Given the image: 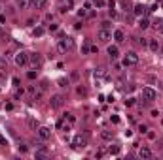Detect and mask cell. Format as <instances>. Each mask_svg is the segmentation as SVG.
Listing matches in <instances>:
<instances>
[{
  "instance_id": "16",
  "label": "cell",
  "mask_w": 163,
  "mask_h": 160,
  "mask_svg": "<svg viewBox=\"0 0 163 160\" xmlns=\"http://www.w3.org/2000/svg\"><path fill=\"white\" fill-rule=\"evenodd\" d=\"M32 6L34 10H44L47 6V0H32Z\"/></svg>"
},
{
  "instance_id": "2",
  "label": "cell",
  "mask_w": 163,
  "mask_h": 160,
  "mask_svg": "<svg viewBox=\"0 0 163 160\" xmlns=\"http://www.w3.org/2000/svg\"><path fill=\"white\" fill-rule=\"evenodd\" d=\"M156 96H157V93L152 89V87H144V89L140 90V98L144 100V102H154Z\"/></svg>"
},
{
  "instance_id": "30",
  "label": "cell",
  "mask_w": 163,
  "mask_h": 160,
  "mask_svg": "<svg viewBox=\"0 0 163 160\" xmlns=\"http://www.w3.org/2000/svg\"><path fill=\"white\" fill-rule=\"evenodd\" d=\"M78 94H82V96H85L87 94V90L83 89V87H78Z\"/></svg>"
},
{
  "instance_id": "40",
  "label": "cell",
  "mask_w": 163,
  "mask_h": 160,
  "mask_svg": "<svg viewBox=\"0 0 163 160\" xmlns=\"http://www.w3.org/2000/svg\"><path fill=\"white\" fill-rule=\"evenodd\" d=\"M63 2H66L68 6H72V0H63Z\"/></svg>"
},
{
  "instance_id": "1",
  "label": "cell",
  "mask_w": 163,
  "mask_h": 160,
  "mask_svg": "<svg viewBox=\"0 0 163 160\" xmlns=\"http://www.w3.org/2000/svg\"><path fill=\"white\" fill-rule=\"evenodd\" d=\"M74 47H76V43H74L72 38H63V40H59V43H57L59 53H68V51L74 49Z\"/></svg>"
},
{
  "instance_id": "7",
  "label": "cell",
  "mask_w": 163,
  "mask_h": 160,
  "mask_svg": "<svg viewBox=\"0 0 163 160\" xmlns=\"http://www.w3.org/2000/svg\"><path fill=\"white\" fill-rule=\"evenodd\" d=\"M97 40L99 42H102V43H108L110 40H112V32L110 30H104V29H101L97 32Z\"/></svg>"
},
{
  "instance_id": "37",
  "label": "cell",
  "mask_w": 163,
  "mask_h": 160,
  "mask_svg": "<svg viewBox=\"0 0 163 160\" xmlns=\"http://www.w3.org/2000/svg\"><path fill=\"white\" fill-rule=\"evenodd\" d=\"M19 153H27V145H19Z\"/></svg>"
},
{
  "instance_id": "3",
  "label": "cell",
  "mask_w": 163,
  "mask_h": 160,
  "mask_svg": "<svg viewBox=\"0 0 163 160\" xmlns=\"http://www.w3.org/2000/svg\"><path fill=\"white\" fill-rule=\"evenodd\" d=\"M135 64H138V55L135 51H127L123 57V66H135Z\"/></svg>"
},
{
  "instance_id": "18",
  "label": "cell",
  "mask_w": 163,
  "mask_h": 160,
  "mask_svg": "<svg viewBox=\"0 0 163 160\" xmlns=\"http://www.w3.org/2000/svg\"><path fill=\"white\" fill-rule=\"evenodd\" d=\"M133 11H135V15H138V17H142V15H144V11H146V8L142 6V4H137Z\"/></svg>"
},
{
  "instance_id": "41",
  "label": "cell",
  "mask_w": 163,
  "mask_h": 160,
  "mask_svg": "<svg viewBox=\"0 0 163 160\" xmlns=\"http://www.w3.org/2000/svg\"><path fill=\"white\" fill-rule=\"evenodd\" d=\"M0 143H6V139H4V138H2V136H0Z\"/></svg>"
},
{
  "instance_id": "14",
  "label": "cell",
  "mask_w": 163,
  "mask_h": 160,
  "mask_svg": "<svg viewBox=\"0 0 163 160\" xmlns=\"http://www.w3.org/2000/svg\"><path fill=\"white\" fill-rule=\"evenodd\" d=\"M101 138L104 139V141H112V139H114V132L112 130H102L101 132Z\"/></svg>"
},
{
  "instance_id": "23",
  "label": "cell",
  "mask_w": 163,
  "mask_h": 160,
  "mask_svg": "<svg viewBox=\"0 0 163 160\" xmlns=\"http://www.w3.org/2000/svg\"><path fill=\"white\" fill-rule=\"evenodd\" d=\"M47 87H49V81H47V79H42V81H40V87H38V89H40L42 93H46Z\"/></svg>"
},
{
  "instance_id": "24",
  "label": "cell",
  "mask_w": 163,
  "mask_h": 160,
  "mask_svg": "<svg viewBox=\"0 0 163 160\" xmlns=\"http://www.w3.org/2000/svg\"><path fill=\"white\" fill-rule=\"evenodd\" d=\"M57 85L59 87H61V89H68V79H59V81H57Z\"/></svg>"
},
{
  "instance_id": "28",
  "label": "cell",
  "mask_w": 163,
  "mask_h": 160,
  "mask_svg": "<svg viewBox=\"0 0 163 160\" xmlns=\"http://www.w3.org/2000/svg\"><path fill=\"white\" fill-rule=\"evenodd\" d=\"M29 6V0H19V8H27Z\"/></svg>"
},
{
  "instance_id": "20",
  "label": "cell",
  "mask_w": 163,
  "mask_h": 160,
  "mask_svg": "<svg viewBox=\"0 0 163 160\" xmlns=\"http://www.w3.org/2000/svg\"><path fill=\"white\" fill-rule=\"evenodd\" d=\"M27 125H29V128H32V130H38V121H34L32 117L27 119Z\"/></svg>"
},
{
  "instance_id": "35",
  "label": "cell",
  "mask_w": 163,
  "mask_h": 160,
  "mask_svg": "<svg viewBox=\"0 0 163 160\" xmlns=\"http://www.w3.org/2000/svg\"><path fill=\"white\" fill-rule=\"evenodd\" d=\"M57 29H59V26L55 25V23H53V25H49V32H55V30H57Z\"/></svg>"
},
{
  "instance_id": "15",
  "label": "cell",
  "mask_w": 163,
  "mask_h": 160,
  "mask_svg": "<svg viewBox=\"0 0 163 160\" xmlns=\"http://www.w3.org/2000/svg\"><path fill=\"white\" fill-rule=\"evenodd\" d=\"M47 157H49L47 149H44V147H36V158H47Z\"/></svg>"
},
{
  "instance_id": "12",
  "label": "cell",
  "mask_w": 163,
  "mask_h": 160,
  "mask_svg": "<svg viewBox=\"0 0 163 160\" xmlns=\"http://www.w3.org/2000/svg\"><path fill=\"white\" fill-rule=\"evenodd\" d=\"M114 40H116L118 43L125 42V32H123V30H120V29H118V30H114Z\"/></svg>"
},
{
  "instance_id": "6",
  "label": "cell",
  "mask_w": 163,
  "mask_h": 160,
  "mask_svg": "<svg viewBox=\"0 0 163 160\" xmlns=\"http://www.w3.org/2000/svg\"><path fill=\"white\" fill-rule=\"evenodd\" d=\"M15 64L17 66H27L29 64V53H25V51H19L17 55H15Z\"/></svg>"
},
{
  "instance_id": "38",
  "label": "cell",
  "mask_w": 163,
  "mask_h": 160,
  "mask_svg": "<svg viewBox=\"0 0 163 160\" xmlns=\"http://www.w3.org/2000/svg\"><path fill=\"white\" fill-rule=\"evenodd\" d=\"M78 15H80V17H85L87 11H85V10H80V11H78Z\"/></svg>"
},
{
  "instance_id": "8",
  "label": "cell",
  "mask_w": 163,
  "mask_h": 160,
  "mask_svg": "<svg viewBox=\"0 0 163 160\" xmlns=\"http://www.w3.org/2000/svg\"><path fill=\"white\" fill-rule=\"evenodd\" d=\"M138 157L144 158V160H150V158H154V153H152V149H148V147H140V149H138Z\"/></svg>"
},
{
  "instance_id": "4",
  "label": "cell",
  "mask_w": 163,
  "mask_h": 160,
  "mask_svg": "<svg viewBox=\"0 0 163 160\" xmlns=\"http://www.w3.org/2000/svg\"><path fill=\"white\" fill-rule=\"evenodd\" d=\"M72 145H74V149H85L87 147V136H82V134L74 136Z\"/></svg>"
},
{
  "instance_id": "10",
  "label": "cell",
  "mask_w": 163,
  "mask_h": 160,
  "mask_svg": "<svg viewBox=\"0 0 163 160\" xmlns=\"http://www.w3.org/2000/svg\"><path fill=\"white\" fill-rule=\"evenodd\" d=\"M29 62H32L34 68H40L44 61H42V57H40L38 53H32V55H29Z\"/></svg>"
},
{
  "instance_id": "9",
  "label": "cell",
  "mask_w": 163,
  "mask_h": 160,
  "mask_svg": "<svg viewBox=\"0 0 163 160\" xmlns=\"http://www.w3.org/2000/svg\"><path fill=\"white\" fill-rule=\"evenodd\" d=\"M38 136H40V139L46 141V139L51 138V130H49L47 126H38Z\"/></svg>"
},
{
  "instance_id": "19",
  "label": "cell",
  "mask_w": 163,
  "mask_h": 160,
  "mask_svg": "<svg viewBox=\"0 0 163 160\" xmlns=\"http://www.w3.org/2000/svg\"><path fill=\"white\" fill-rule=\"evenodd\" d=\"M101 77H106V68H99V70H95V79H101Z\"/></svg>"
},
{
  "instance_id": "5",
  "label": "cell",
  "mask_w": 163,
  "mask_h": 160,
  "mask_svg": "<svg viewBox=\"0 0 163 160\" xmlns=\"http://www.w3.org/2000/svg\"><path fill=\"white\" fill-rule=\"evenodd\" d=\"M63 102H65L63 94H51V98H49V106L53 107V109H59V107H63Z\"/></svg>"
},
{
  "instance_id": "11",
  "label": "cell",
  "mask_w": 163,
  "mask_h": 160,
  "mask_svg": "<svg viewBox=\"0 0 163 160\" xmlns=\"http://www.w3.org/2000/svg\"><path fill=\"white\" fill-rule=\"evenodd\" d=\"M108 57L112 58V61H116V58L120 57V51H118L116 45H108Z\"/></svg>"
},
{
  "instance_id": "27",
  "label": "cell",
  "mask_w": 163,
  "mask_h": 160,
  "mask_svg": "<svg viewBox=\"0 0 163 160\" xmlns=\"http://www.w3.org/2000/svg\"><path fill=\"white\" fill-rule=\"evenodd\" d=\"M101 29L108 30V29H110V21H102V23H101Z\"/></svg>"
},
{
  "instance_id": "26",
  "label": "cell",
  "mask_w": 163,
  "mask_h": 160,
  "mask_svg": "<svg viewBox=\"0 0 163 160\" xmlns=\"http://www.w3.org/2000/svg\"><path fill=\"white\" fill-rule=\"evenodd\" d=\"M137 40H138V45H142V47L148 45V40H146V38H137Z\"/></svg>"
},
{
  "instance_id": "39",
  "label": "cell",
  "mask_w": 163,
  "mask_h": 160,
  "mask_svg": "<svg viewBox=\"0 0 163 160\" xmlns=\"http://www.w3.org/2000/svg\"><path fill=\"white\" fill-rule=\"evenodd\" d=\"M125 104H127V106H133L135 100H133V98H129V100H125Z\"/></svg>"
},
{
  "instance_id": "32",
  "label": "cell",
  "mask_w": 163,
  "mask_h": 160,
  "mask_svg": "<svg viewBox=\"0 0 163 160\" xmlns=\"http://www.w3.org/2000/svg\"><path fill=\"white\" fill-rule=\"evenodd\" d=\"M27 77H29V79H36V72H29V74H27Z\"/></svg>"
},
{
  "instance_id": "31",
  "label": "cell",
  "mask_w": 163,
  "mask_h": 160,
  "mask_svg": "<svg viewBox=\"0 0 163 160\" xmlns=\"http://www.w3.org/2000/svg\"><path fill=\"white\" fill-rule=\"evenodd\" d=\"M13 96H15V98H19V96H23V89H17V90H15V93H13Z\"/></svg>"
},
{
  "instance_id": "29",
  "label": "cell",
  "mask_w": 163,
  "mask_h": 160,
  "mask_svg": "<svg viewBox=\"0 0 163 160\" xmlns=\"http://www.w3.org/2000/svg\"><path fill=\"white\" fill-rule=\"evenodd\" d=\"M95 154H97V157L101 158V157H104V154H106V151H104V149H99V151H97V153H95Z\"/></svg>"
},
{
  "instance_id": "25",
  "label": "cell",
  "mask_w": 163,
  "mask_h": 160,
  "mask_svg": "<svg viewBox=\"0 0 163 160\" xmlns=\"http://www.w3.org/2000/svg\"><path fill=\"white\" fill-rule=\"evenodd\" d=\"M121 151V147L120 145H114V147H110V154H118Z\"/></svg>"
},
{
  "instance_id": "34",
  "label": "cell",
  "mask_w": 163,
  "mask_h": 160,
  "mask_svg": "<svg viewBox=\"0 0 163 160\" xmlns=\"http://www.w3.org/2000/svg\"><path fill=\"white\" fill-rule=\"evenodd\" d=\"M110 119H112V122H114V125H118V122H120V117H116V115H112Z\"/></svg>"
},
{
  "instance_id": "22",
  "label": "cell",
  "mask_w": 163,
  "mask_h": 160,
  "mask_svg": "<svg viewBox=\"0 0 163 160\" xmlns=\"http://www.w3.org/2000/svg\"><path fill=\"white\" fill-rule=\"evenodd\" d=\"M154 25H156V30L159 32V34H163V17H159L156 23H154Z\"/></svg>"
},
{
  "instance_id": "33",
  "label": "cell",
  "mask_w": 163,
  "mask_h": 160,
  "mask_svg": "<svg viewBox=\"0 0 163 160\" xmlns=\"http://www.w3.org/2000/svg\"><path fill=\"white\" fill-rule=\"evenodd\" d=\"M4 109H8V111H11V109H13V104H11V102H8V104H6V106H4Z\"/></svg>"
},
{
  "instance_id": "17",
  "label": "cell",
  "mask_w": 163,
  "mask_h": 160,
  "mask_svg": "<svg viewBox=\"0 0 163 160\" xmlns=\"http://www.w3.org/2000/svg\"><path fill=\"white\" fill-rule=\"evenodd\" d=\"M148 26H150V21H148V17H140V19H138V29L146 30Z\"/></svg>"
},
{
  "instance_id": "36",
  "label": "cell",
  "mask_w": 163,
  "mask_h": 160,
  "mask_svg": "<svg viewBox=\"0 0 163 160\" xmlns=\"http://www.w3.org/2000/svg\"><path fill=\"white\" fill-rule=\"evenodd\" d=\"M95 4H97L99 8H102V6H104V0H95Z\"/></svg>"
},
{
  "instance_id": "13",
  "label": "cell",
  "mask_w": 163,
  "mask_h": 160,
  "mask_svg": "<svg viewBox=\"0 0 163 160\" xmlns=\"http://www.w3.org/2000/svg\"><path fill=\"white\" fill-rule=\"evenodd\" d=\"M148 45H150V51H152V53H157V51L161 49V45H159V42H157V40H150Z\"/></svg>"
},
{
  "instance_id": "21",
  "label": "cell",
  "mask_w": 163,
  "mask_h": 160,
  "mask_svg": "<svg viewBox=\"0 0 163 160\" xmlns=\"http://www.w3.org/2000/svg\"><path fill=\"white\" fill-rule=\"evenodd\" d=\"M32 34L36 36V38H40V36H44V34H46V29H44V26H36V29L32 30Z\"/></svg>"
}]
</instances>
